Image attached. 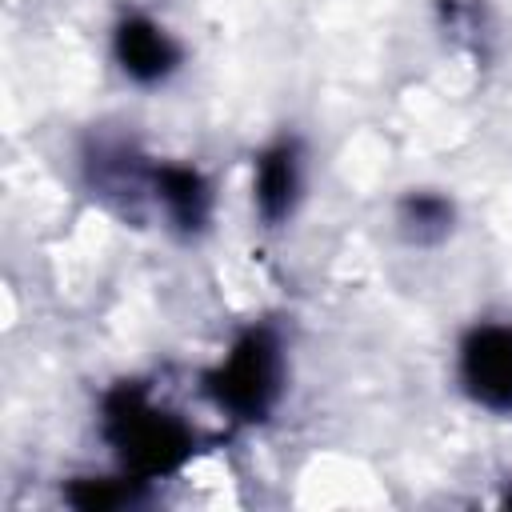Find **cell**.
I'll return each mask as SVG.
<instances>
[{
  "label": "cell",
  "instance_id": "obj_4",
  "mask_svg": "<svg viewBox=\"0 0 512 512\" xmlns=\"http://www.w3.org/2000/svg\"><path fill=\"white\" fill-rule=\"evenodd\" d=\"M112 56H116L120 72L128 80H136V84H160L180 64L176 40L156 20H148L140 12H132V16H124L116 24V32H112Z\"/></svg>",
  "mask_w": 512,
  "mask_h": 512
},
{
  "label": "cell",
  "instance_id": "obj_1",
  "mask_svg": "<svg viewBox=\"0 0 512 512\" xmlns=\"http://www.w3.org/2000/svg\"><path fill=\"white\" fill-rule=\"evenodd\" d=\"M104 436L132 480H156L180 468L192 452V432L180 416L156 408L140 384H120L104 400Z\"/></svg>",
  "mask_w": 512,
  "mask_h": 512
},
{
  "label": "cell",
  "instance_id": "obj_6",
  "mask_svg": "<svg viewBox=\"0 0 512 512\" xmlns=\"http://www.w3.org/2000/svg\"><path fill=\"white\" fill-rule=\"evenodd\" d=\"M152 196H156V204L164 208V216L176 232H184V236L204 232V224L212 216V188L196 168L160 164L152 172Z\"/></svg>",
  "mask_w": 512,
  "mask_h": 512
},
{
  "label": "cell",
  "instance_id": "obj_5",
  "mask_svg": "<svg viewBox=\"0 0 512 512\" xmlns=\"http://www.w3.org/2000/svg\"><path fill=\"white\" fill-rule=\"evenodd\" d=\"M300 200V148L296 140H276L256 156L252 176V204L268 228L284 224Z\"/></svg>",
  "mask_w": 512,
  "mask_h": 512
},
{
  "label": "cell",
  "instance_id": "obj_2",
  "mask_svg": "<svg viewBox=\"0 0 512 512\" xmlns=\"http://www.w3.org/2000/svg\"><path fill=\"white\" fill-rule=\"evenodd\" d=\"M284 388V356L280 340L268 328H248L220 368L208 376L212 400L236 420H264Z\"/></svg>",
  "mask_w": 512,
  "mask_h": 512
},
{
  "label": "cell",
  "instance_id": "obj_3",
  "mask_svg": "<svg viewBox=\"0 0 512 512\" xmlns=\"http://www.w3.org/2000/svg\"><path fill=\"white\" fill-rule=\"evenodd\" d=\"M464 392L488 412H512V324H480L460 344Z\"/></svg>",
  "mask_w": 512,
  "mask_h": 512
},
{
  "label": "cell",
  "instance_id": "obj_7",
  "mask_svg": "<svg viewBox=\"0 0 512 512\" xmlns=\"http://www.w3.org/2000/svg\"><path fill=\"white\" fill-rule=\"evenodd\" d=\"M452 220H456V212L440 192H408L400 200V216H396L408 244H440L452 232Z\"/></svg>",
  "mask_w": 512,
  "mask_h": 512
},
{
  "label": "cell",
  "instance_id": "obj_9",
  "mask_svg": "<svg viewBox=\"0 0 512 512\" xmlns=\"http://www.w3.org/2000/svg\"><path fill=\"white\" fill-rule=\"evenodd\" d=\"M508 504H512V492H508Z\"/></svg>",
  "mask_w": 512,
  "mask_h": 512
},
{
  "label": "cell",
  "instance_id": "obj_8",
  "mask_svg": "<svg viewBox=\"0 0 512 512\" xmlns=\"http://www.w3.org/2000/svg\"><path fill=\"white\" fill-rule=\"evenodd\" d=\"M124 500H128V488L116 480H76L68 488V504H76L84 512H104V508H116Z\"/></svg>",
  "mask_w": 512,
  "mask_h": 512
}]
</instances>
